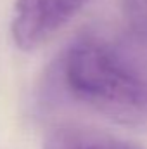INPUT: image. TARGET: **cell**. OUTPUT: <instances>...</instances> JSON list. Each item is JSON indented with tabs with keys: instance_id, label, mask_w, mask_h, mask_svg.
Returning a JSON list of instances; mask_svg holds the SVG:
<instances>
[{
	"instance_id": "1",
	"label": "cell",
	"mask_w": 147,
	"mask_h": 149,
	"mask_svg": "<svg viewBox=\"0 0 147 149\" xmlns=\"http://www.w3.org/2000/svg\"><path fill=\"white\" fill-rule=\"evenodd\" d=\"M55 80L69 101L112 123L147 132V43L128 30L80 33L62 50Z\"/></svg>"
},
{
	"instance_id": "2",
	"label": "cell",
	"mask_w": 147,
	"mask_h": 149,
	"mask_svg": "<svg viewBox=\"0 0 147 149\" xmlns=\"http://www.w3.org/2000/svg\"><path fill=\"white\" fill-rule=\"evenodd\" d=\"M90 0H17L12 38L23 50H33L54 37Z\"/></svg>"
},
{
	"instance_id": "3",
	"label": "cell",
	"mask_w": 147,
	"mask_h": 149,
	"mask_svg": "<svg viewBox=\"0 0 147 149\" xmlns=\"http://www.w3.org/2000/svg\"><path fill=\"white\" fill-rule=\"evenodd\" d=\"M43 149H144L135 142L88 127H62L52 132Z\"/></svg>"
},
{
	"instance_id": "4",
	"label": "cell",
	"mask_w": 147,
	"mask_h": 149,
	"mask_svg": "<svg viewBox=\"0 0 147 149\" xmlns=\"http://www.w3.org/2000/svg\"><path fill=\"white\" fill-rule=\"evenodd\" d=\"M119 3L126 30L147 43V0H119Z\"/></svg>"
}]
</instances>
